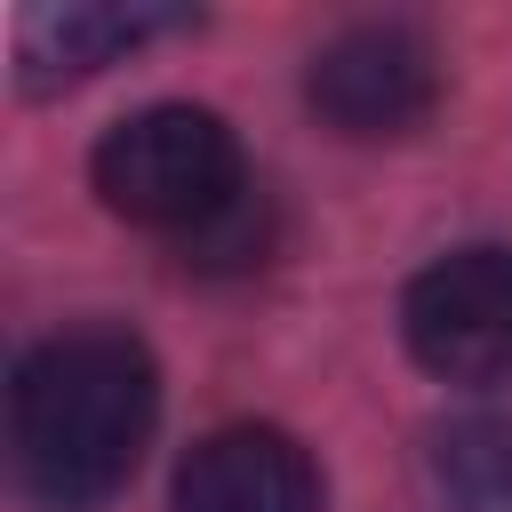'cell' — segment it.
<instances>
[{
	"label": "cell",
	"instance_id": "obj_1",
	"mask_svg": "<svg viewBox=\"0 0 512 512\" xmlns=\"http://www.w3.org/2000/svg\"><path fill=\"white\" fill-rule=\"evenodd\" d=\"M152 424H160V368L128 328H64L32 344L8 392L16 480L40 512L112 504Z\"/></svg>",
	"mask_w": 512,
	"mask_h": 512
},
{
	"label": "cell",
	"instance_id": "obj_7",
	"mask_svg": "<svg viewBox=\"0 0 512 512\" xmlns=\"http://www.w3.org/2000/svg\"><path fill=\"white\" fill-rule=\"evenodd\" d=\"M432 488L448 512H512V408L456 416L432 440Z\"/></svg>",
	"mask_w": 512,
	"mask_h": 512
},
{
	"label": "cell",
	"instance_id": "obj_5",
	"mask_svg": "<svg viewBox=\"0 0 512 512\" xmlns=\"http://www.w3.org/2000/svg\"><path fill=\"white\" fill-rule=\"evenodd\" d=\"M176 512H320V472L280 424H224L176 472Z\"/></svg>",
	"mask_w": 512,
	"mask_h": 512
},
{
	"label": "cell",
	"instance_id": "obj_6",
	"mask_svg": "<svg viewBox=\"0 0 512 512\" xmlns=\"http://www.w3.org/2000/svg\"><path fill=\"white\" fill-rule=\"evenodd\" d=\"M184 24H192L184 8H152V0H72V8L24 16L16 64H24V88H64V80H88V72L136 56L144 40L184 32Z\"/></svg>",
	"mask_w": 512,
	"mask_h": 512
},
{
	"label": "cell",
	"instance_id": "obj_4",
	"mask_svg": "<svg viewBox=\"0 0 512 512\" xmlns=\"http://www.w3.org/2000/svg\"><path fill=\"white\" fill-rule=\"evenodd\" d=\"M400 336L440 384L512 376V248H448L400 296Z\"/></svg>",
	"mask_w": 512,
	"mask_h": 512
},
{
	"label": "cell",
	"instance_id": "obj_3",
	"mask_svg": "<svg viewBox=\"0 0 512 512\" xmlns=\"http://www.w3.org/2000/svg\"><path fill=\"white\" fill-rule=\"evenodd\" d=\"M304 104L320 112V128L352 144L416 136L440 112V48L416 24H352L312 56Z\"/></svg>",
	"mask_w": 512,
	"mask_h": 512
},
{
	"label": "cell",
	"instance_id": "obj_2",
	"mask_svg": "<svg viewBox=\"0 0 512 512\" xmlns=\"http://www.w3.org/2000/svg\"><path fill=\"white\" fill-rule=\"evenodd\" d=\"M88 176H96L112 216L176 232V240H192L200 224H216L248 192L240 144L208 104H144L128 120H112Z\"/></svg>",
	"mask_w": 512,
	"mask_h": 512
}]
</instances>
